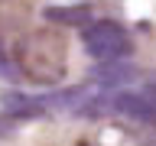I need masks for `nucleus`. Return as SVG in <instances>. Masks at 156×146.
<instances>
[{"label":"nucleus","instance_id":"nucleus-1","mask_svg":"<svg viewBox=\"0 0 156 146\" xmlns=\"http://www.w3.org/2000/svg\"><path fill=\"white\" fill-rule=\"evenodd\" d=\"M13 62H16L20 75L33 81V85L52 88L65 78V39L55 29H36L16 42L13 49Z\"/></svg>","mask_w":156,"mask_h":146},{"label":"nucleus","instance_id":"nucleus-2","mask_svg":"<svg viewBox=\"0 0 156 146\" xmlns=\"http://www.w3.org/2000/svg\"><path fill=\"white\" fill-rule=\"evenodd\" d=\"M85 42L88 55L98 58V62H114V58H124L130 52V36H127V29L114 19H98L91 26L85 29Z\"/></svg>","mask_w":156,"mask_h":146},{"label":"nucleus","instance_id":"nucleus-3","mask_svg":"<svg viewBox=\"0 0 156 146\" xmlns=\"http://www.w3.org/2000/svg\"><path fill=\"white\" fill-rule=\"evenodd\" d=\"M114 110L133 117V120H143V123H156V104L146 97V91L143 94H130V91L114 94Z\"/></svg>","mask_w":156,"mask_h":146},{"label":"nucleus","instance_id":"nucleus-4","mask_svg":"<svg viewBox=\"0 0 156 146\" xmlns=\"http://www.w3.org/2000/svg\"><path fill=\"white\" fill-rule=\"evenodd\" d=\"M91 16V3H78V7H49L46 19L58 23V26H81Z\"/></svg>","mask_w":156,"mask_h":146},{"label":"nucleus","instance_id":"nucleus-5","mask_svg":"<svg viewBox=\"0 0 156 146\" xmlns=\"http://www.w3.org/2000/svg\"><path fill=\"white\" fill-rule=\"evenodd\" d=\"M13 75V65L7 62V52H3V46H0V78H10Z\"/></svg>","mask_w":156,"mask_h":146},{"label":"nucleus","instance_id":"nucleus-6","mask_svg":"<svg viewBox=\"0 0 156 146\" xmlns=\"http://www.w3.org/2000/svg\"><path fill=\"white\" fill-rule=\"evenodd\" d=\"M146 97H150V101L156 104V88H146Z\"/></svg>","mask_w":156,"mask_h":146},{"label":"nucleus","instance_id":"nucleus-7","mask_svg":"<svg viewBox=\"0 0 156 146\" xmlns=\"http://www.w3.org/2000/svg\"><path fill=\"white\" fill-rule=\"evenodd\" d=\"M78 146H88V143H78Z\"/></svg>","mask_w":156,"mask_h":146}]
</instances>
